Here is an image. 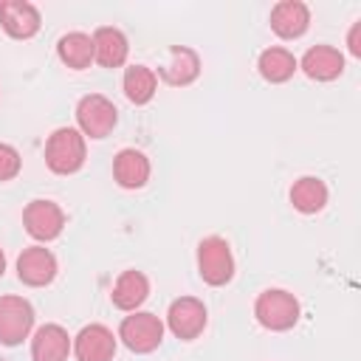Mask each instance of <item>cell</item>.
<instances>
[{"mask_svg":"<svg viewBox=\"0 0 361 361\" xmlns=\"http://www.w3.org/2000/svg\"><path fill=\"white\" fill-rule=\"evenodd\" d=\"M85 135L76 127H59L45 141V164L56 175H73L85 164Z\"/></svg>","mask_w":361,"mask_h":361,"instance_id":"6da1fadb","label":"cell"},{"mask_svg":"<svg viewBox=\"0 0 361 361\" xmlns=\"http://www.w3.org/2000/svg\"><path fill=\"white\" fill-rule=\"evenodd\" d=\"M254 316L265 330L285 333L299 322V302L282 288H268L254 302Z\"/></svg>","mask_w":361,"mask_h":361,"instance_id":"7a4b0ae2","label":"cell"},{"mask_svg":"<svg viewBox=\"0 0 361 361\" xmlns=\"http://www.w3.org/2000/svg\"><path fill=\"white\" fill-rule=\"evenodd\" d=\"M197 274L212 288H220V285L231 282L234 257H231V248H228V243L223 237L212 234V237L200 240V245H197Z\"/></svg>","mask_w":361,"mask_h":361,"instance_id":"3957f363","label":"cell"},{"mask_svg":"<svg viewBox=\"0 0 361 361\" xmlns=\"http://www.w3.org/2000/svg\"><path fill=\"white\" fill-rule=\"evenodd\" d=\"M118 121L116 104L102 93H87L76 104V124L79 133L87 138H107Z\"/></svg>","mask_w":361,"mask_h":361,"instance_id":"277c9868","label":"cell"},{"mask_svg":"<svg viewBox=\"0 0 361 361\" xmlns=\"http://www.w3.org/2000/svg\"><path fill=\"white\" fill-rule=\"evenodd\" d=\"M118 338L124 341L127 350L144 355L158 350V344L164 341V322L155 313L147 310H133V316H127L118 324Z\"/></svg>","mask_w":361,"mask_h":361,"instance_id":"5b68a950","label":"cell"},{"mask_svg":"<svg viewBox=\"0 0 361 361\" xmlns=\"http://www.w3.org/2000/svg\"><path fill=\"white\" fill-rule=\"evenodd\" d=\"M34 307L23 296H0V344L17 347L31 336Z\"/></svg>","mask_w":361,"mask_h":361,"instance_id":"8992f818","label":"cell"},{"mask_svg":"<svg viewBox=\"0 0 361 361\" xmlns=\"http://www.w3.org/2000/svg\"><path fill=\"white\" fill-rule=\"evenodd\" d=\"M209 322V313H206V305L195 296H180L169 305L166 310V327L180 338V341H192L203 333Z\"/></svg>","mask_w":361,"mask_h":361,"instance_id":"52a82bcc","label":"cell"},{"mask_svg":"<svg viewBox=\"0 0 361 361\" xmlns=\"http://www.w3.org/2000/svg\"><path fill=\"white\" fill-rule=\"evenodd\" d=\"M23 226L25 231L39 240V243H48V240H56L65 228V212L59 209V203L54 200H31L23 212Z\"/></svg>","mask_w":361,"mask_h":361,"instance_id":"ba28073f","label":"cell"},{"mask_svg":"<svg viewBox=\"0 0 361 361\" xmlns=\"http://www.w3.org/2000/svg\"><path fill=\"white\" fill-rule=\"evenodd\" d=\"M17 276L28 288L51 285L56 276V257L45 245H28L17 257Z\"/></svg>","mask_w":361,"mask_h":361,"instance_id":"9c48e42d","label":"cell"},{"mask_svg":"<svg viewBox=\"0 0 361 361\" xmlns=\"http://www.w3.org/2000/svg\"><path fill=\"white\" fill-rule=\"evenodd\" d=\"M0 25L14 39H31L39 31L42 17H39L37 6L28 0H3L0 3Z\"/></svg>","mask_w":361,"mask_h":361,"instance_id":"30bf717a","label":"cell"},{"mask_svg":"<svg viewBox=\"0 0 361 361\" xmlns=\"http://www.w3.org/2000/svg\"><path fill=\"white\" fill-rule=\"evenodd\" d=\"M73 353L79 361H113L116 336L104 324H87L73 338Z\"/></svg>","mask_w":361,"mask_h":361,"instance_id":"8fae6325","label":"cell"},{"mask_svg":"<svg viewBox=\"0 0 361 361\" xmlns=\"http://www.w3.org/2000/svg\"><path fill=\"white\" fill-rule=\"evenodd\" d=\"M299 68L313 82H333L344 73V54L333 45H313L305 51Z\"/></svg>","mask_w":361,"mask_h":361,"instance_id":"7c38bea8","label":"cell"},{"mask_svg":"<svg viewBox=\"0 0 361 361\" xmlns=\"http://www.w3.org/2000/svg\"><path fill=\"white\" fill-rule=\"evenodd\" d=\"M200 76V56L197 51L186 45H172L164 65H161V79L172 87H186Z\"/></svg>","mask_w":361,"mask_h":361,"instance_id":"4fadbf2b","label":"cell"},{"mask_svg":"<svg viewBox=\"0 0 361 361\" xmlns=\"http://www.w3.org/2000/svg\"><path fill=\"white\" fill-rule=\"evenodd\" d=\"M310 25V8L302 0H279L271 8V28L282 39H299Z\"/></svg>","mask_w":361,"mask_h":361,"instance_id":"5bb4252c","label":"cell"},{"mask_svg":"<svg viewBox=\"0 0 361 361\" xmlns=\"http://www.w3.org/2000/svg\"><path fill=\"white\" fill-rule=\"evenodd\" d=\"M73 341L62 324H42L31 338V358L34 361H68Z\"/></svg>","mask_w":361,"mask_h":361,"instance_id":"9a60e30c","label":"cell"},{"mask_svg":"<svg viewBox=\"0 0 361 361\" xmlns=\"http://www.w3.org/2000/svg\"><path fill=\"white\" fill-rule=\"evenodd\" d=\"M127 54H130V42L124 31L113 25H102L93 31V59L102 68H121L127 62Z\"/></svg>","mask_w":361,"mask_h":361,"instance_id":"2e32d148","label":"cell"},{"mask_svg":"<svg viewBox=\"0 0 361 361\" xmlns=\"http://www.w3.org/2000/svg\"><path fill=\"white\" fill-rule=\"evenodd\" d=\"M113 178L121 189H141L149 180V158L141 149H121L113 158Z\"/></svg>","mask_w":361,"mask_h":361,"instance_id":"e0dca14e","label":"cell"},{"mask_svg":"<svg viewBox=\"0 0 361 361\" xmlns=\"http://www.w3.org/2000/svg\"><path fill=\"white\" fill-rule=\"evenodd\" d=\"M147 296H149V279H147L141 271H135V268L121 271V276L116 279L113 293H110L113 305H116L118 310H130V313L138 310V307L147 302Z\"/></svg>","mask_w":361,"mask_h":361,"instance_id":"ac0fdd59","label":"cell"},{"mask_svg":"<svg viewBox=\"0 0 361 361\" xmlns=\"http://www.w3.org/2000/svg\"><path fill=\"white\" fill-rule=\"evenodd\" d=\"M296 68H299V62H296V56H293L288 48H265V51L259 54V59H257L259 76H262L265 82H271V85L288 82V79L296 73Z\"/></svg>","mask_w":361,"mask_h":361,"instance_id":"d6986e66","label":"cell"},{"mask_svg":"<svg viewBox=\"0 0 361 361\" xmlns=\"http://www.w3.org/2000/svg\"><path fill=\"white\" fill-rule=\"evenodd\" d=\"M290 203L296 212L302 214H316L327 206V186L322 178H313V175H305L299 180H293L290 186Z\"/></svg>","mask_w":361,"mask_h":361,"instance_id":"ffe728a7","label":"cell"},{"mask_svg":"<svg viewBox=\"0 0 361 361\" xmlns=\"http://www.w3.org/2000/svg\"><path fill=\"white\" fill-rule=\"evenodd\" d=\"M56 54L68 68L82 71L93 62V37L85 34V31H68L65 37H59Z\"/></svg>","mask_w":361,"mask_h":361,"instance_id":"44dd1931","label":"cell"},{"mask_svg":"<svg viewBox=\"0 0 361 361\" xmlns=\"http://www.w3.org/2000/svg\"><path fill=\"white\" fill-rule=\"evenodd\" d=\"M121 87H124V96H127L133 104H147V102H152V96H155V90H158V76H155V71L147 68V65H130V68L124 71Z\"/></svg>","mask_w":361,"mask_h":361,"instance_id":"7402d4cb","label":"cell"},{"mask_svg":"<svg viewBox=\"0 0 361 361\" xmlns=\"http://www.w3.org/2000/svg\"><path fill=\"white\" fill-rule=\"evenodd\" d=\"M23 161H20V152L11 147V144H0V183L3 180H11L17 178Z\"/></svg>","mask_w":361,"mask_h":361,"instance_id":"603a6c76","label":"cell"},{"mask_svg":"<svg viewBox=\"0 0 361 361\" xmlns=\"http://www.w3.org/2000/svg\"><path fill=\"white\" fill-rule=\"evenodd\" d=\"M347 51L353 56H361V20H355L353 28H350V34H347Z\"/></svg>","mask_w":361,"mask_h":361,"instance_id":"cb8c5ba5","label":"cell"},{"mask_svg":"<svg viewBox=\"0 0 361 361\" xmlns=\"http://www.w3.org/2000/svg\"><path fill=\"white\" fill-rule=\"evenodd\" d=\"M3 271H6V254H3V248H0V276H3Z\"/></svg>","mask_w":361,"mask_h":361,"instance_id":"d4e9b609","label":"cell"}]
</instances>
